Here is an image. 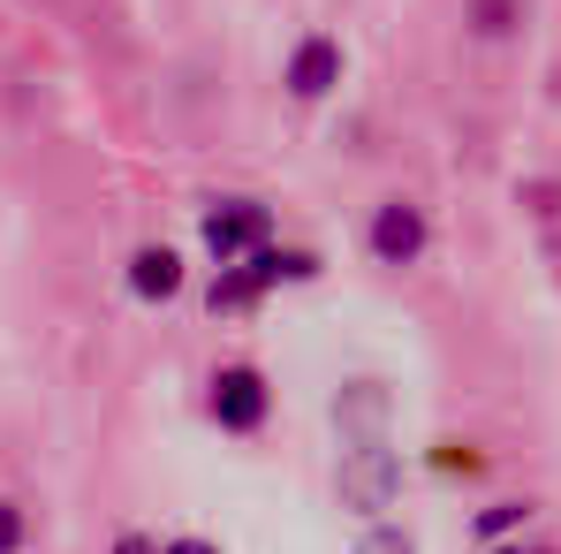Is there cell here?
I'll return each mask as SVG.
<instances>
[{
  "label": "cell",
  "instance_id": "6da1fadb",
  "mask_svg": "<svg viewBox=\"0 0 561 554\" xmlns=\"http://www.w3.org/2000/svg\"><path fill=\"white\" fill-rule=\"evenodd\" d=\"M334 494H342V509H357V517L394 509V494H402V449H387V433H379V441H350V449H342V471H334Z\"/></svg>",
  "mask_w": 561,
  "mask_h": 554
},
{
  "label": "cell",
  "instance_id": "7a4b0ae2",
  "mask_svg": "<svg viewBox=\"0 0 561 554\" xmlns=\"http://www.w3.org/2000/svg\"><path fill=\"white\" fill-rule=\"evenodd\" d=\"M205 418L220 426V433H259L266 418H274V387H266V372L259 365H220L205 380Z\"/></svg>",
  "mask_w": 561,
  "mask_h": 554
},
{
  "label": "cell",
  "instance_id": "3957f363",
  "mask_svg": "<svg viewBox=\"0 0 561 554\" xmlns=\"http://www.w3.org/2000/svg\"><path fill=\"white\" fill-rule=\"evenodd\" d=\"M365 251H373L379 267H417L425 251H433V221H425V205L417 197H379L373 221H365Z\"/></svg>",
  "mask_w": 561,
  "mask_h": 554
},
{
  "label": "cell",
  "instance_id": "277c9868",
  "mask_svg": "<svg viewBox=\"0 0 561 554\" xmlns=\"http://www.w3.org/2000/svg\"><path fill=\"white\" fill-rule=\"evenodd\" d=\"M259 244H274V213H266L259 197H220V205H205V251H213L220 267L251 259Z\"/></svg>",
  "mask_w": 561,
  "mask_h": 554
},
{
  "label": "cell",
  "instance_id": "5b68a950",
  "mask_svg": "<svg viewBox=\"0 0 561 554\" xmlns=\"http://www.w3.org/2000/svg\"><path fill=\"white\" fill-rule=\"evenodd\" d=\"M342 69H350L342 38H334V31H304V38H296V54H288V69H280V84H288V99L319 106V99L342 84Z\"/></svg>",
  "mask_w": 561,
  "mask_h": 554
},
{
  "label": "cell",
  "instance_id": "8992f818",
  "mask_svg": "<svg viewBox=\"0 0 561 554\" xmlns=\"http://www.w3.org/2000/svg\"><path fill=\"white\" fill-rule=\"evenodd\" d=\"M183 281H190V267H183L175 244H137V251H129V296H137V304H175Z\"/></svg>",
  "mask_w": 561,
  "mask_h": 554
},
{
  "label": "cell",
  "instance_id": "52a82bcc",
  "mask_svg": "<svg viewBox=\"0 0 561 554\" xmlns=\"http://www.w3.org/2000/svg\"><path fill=\"white\" fill-rule=\"evenodd\" d=\"M334 426H342V441H379L387 433V387L379 380H350L334 395Z\"/></svg>",
  "mask_w": 561,
  "mask_h": 554
},
{
  "label": "cell",
  "instance_id": "ba28073f",
  "mask_svg": "<svg viewBox=\"0 0 561 554\" xmlns=\"http://www.w3.org/2000/svg\"><path fill=\"white\" fill-rule=\"evenodd\" d=\"M23 547H31V509L0 494V554H23Z\"/></svg>",
  "mask_w": 561,
  "mask_h": 554
},
{
  "label": "cell",
  "instance_id": "9c48e42d",
  "mask_svg": "<svg viewBox=\"0 0 561 554\" xmlns=\"http://www.w3.org/2000/svg\"><path fill=\"white\" fill-rule=\"evenodd\" d=\"M524 517H531V509H524V501H493V509H485V517H478V540H485V547H493V540H508V532H516V524H524Z\"/></svg>",
  "mask_w": 561,
  "mask_h": 554
},
{
  "label": "cell",
  "instance_id": "30bf717a",
  "mask_svg": "<svg viewBox=\"0 0 561 554\" xmlns=\"http://www.w3.org/2000/svg\"><path fill=\"white\" fill-rule=\"evenodd\" d=\"M350 554H417V540H410L402 524H373V532H365Z\"/></svg>",
  "mask_w": 561,
  "mask_h": 554
},
{
  "label": "cell",
  "instance_id": "8fae6325",
  "mask_svg": "<svg viewBox=\"0 0 561 554\" xmlns=\"http://www.w3.org/2000/svg\"><path fill=\"white\" fill-rule=\"evenodd\" d=\"M470 23H478V38H501L516 23V0H470Z\"/></svg>",
  "mask_w": 561,
  "mask_h": 554
},
{
  "label": "cell",
  "instance_id": "7c38bea8",
  "mask_svg": "<svg viewBox=\"0 0 561 554\" xmlns=\"http://www.w3.org/2000/svg\"><path fill=\"white\" fill-rule=\"evenodd\" d=\"M433 471H448V478L463 471V478H478V471H485V456H478V449H463V441H440V449H433Z\"/></svg>",
  "mask_w": 561,
  "mask_h": 554
},
{
  "label": "cell",
  "instance_id": "4fadbf2b",
  "mask_svg": "<svg viewBox=\"0 0 561 554\" xmlns=\"http://www.w3.org/2000/svg\"><path fill=\"white\" fill-rule=\"evenodd\" d=\"M114 554H160V547H152L145 532H122V540H114Z\"/></svg>",
  "mask_w": 561,
  "mask_h": 554
},
{
  "label": "cell",
  "instance_id": "5bb4252c",
  "mask_svg": "<svg viewBox=\"0 0 561 554\" xmlns=\"http://www.w3.org/2000/svg\"><path fill=\"white\" fill-rule=\"evenodd\" d=\"M160 554H220V547H213V540H168Z\"/></svg>",
  "mask_w": 561,
  "mask_h": 554
},
{
  "label": "cell",
  "instance_id": "9a60e30c",
  "mask_svg": "<svg viewBox=\"0 0 561 554\" xmlns=\"http://www.w3.org/2000/svg\"><path fill=\"white\" fill-rule=\"evenodd\" d=\"M485 554H531V547H501V540H493V547H485Z\"/></svg>",
  "mask_w": 561,
  "mask_h": 554
}]
</instances>
